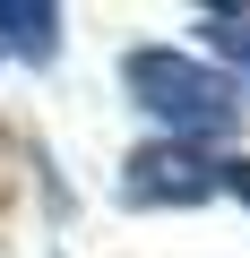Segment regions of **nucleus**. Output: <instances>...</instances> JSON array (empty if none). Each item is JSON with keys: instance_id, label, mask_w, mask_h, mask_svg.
<instances>
[{"instance_id": "5", "label": "nucleus", "mask_w": 250, "mask_h": 258, "mask_svg": "<svg viewBox=\"0 0 250 258\" xmlns=\"http://www.w3.org/2000/svg\"><path fill=\"white\" fill-rule=\"evenodd\" d=\"M224 198H241V207H250V155H224Z\"/></svg>"}, {"instance_id": "2", "label": "nucleus", "mask_w": 250, "mask_h": 258, "mask_svg": "<svg viewBox=\"0 0 250 258\" xmlns=\"http://www.w3.org/2000/svg\"><path fill=\"white\" fill-rule=\"evenodd\" d=\"M224 198V155L181 147V138H147L121 155V207H207Z\"/></svg>"}, {"instance_id": "3", "label": "nucleus", "mask_w": 250, "mask_h": 258, "mask_svg": "<svg viewBox=\"0 0 250 258\" xmlns=\"http://www.w3.org/2000/svg\"><path fill=\"white\" fill-rule=\"evenodd\" d=\"M0 52L52 60L61 52V9H52V0H0Z\"/></svg>"}, {"instance_id": "1", "label": "nucleus", "mask_w": 250, "mask_h": 258, "mask_svg": "<svg viewBox=\"0 0 250 258\" xmlns=\"http://www.w3.org/2000/svg\"><path fill=\"white\" fill-rule=\"evenodd\" d=\"M121 95H130L164 138H181V147H224L233 129H241V86L216 60H190L173 43L121 52Z\"/></svg>"}, {"instance_id": "4", "label": "nucleus", "mask_w": 250, "mask_h": 258, "mask_svg": "<svg viewBox=\"0 0 250 258\" xmlns=\"http://www.w3.org/2000/svg\"><path fill=\"white\" fill-rule=\"evenodd\" d=\"M198 35H207V52L224 60V78L250 86V9H198Z\"/></svg>"}]
</instances>
